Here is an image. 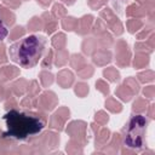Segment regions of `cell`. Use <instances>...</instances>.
I'll return each mask as SVG.
<instances>
[{"mask_svg": "<svg viewBox=\"0 0 155 155\" xmlns=\"http://www.w3.org/2000/svg\"><path fill=\"white\" fill-rule=\"evenodd\" d=\"M7 34H8V29H7L5 22L1 18V15H0V41H2L7 36Z\"/></svg>", "mask_w": 155, "mask_h": 155, "instance_id": "cell-4", "label": "cell"}, {"mask_svg": "<svg viewBox=\"0 0 155 155\" xmlns=\"http://www.w3.org/2000/svg\"><path fill=\"white\" fill-rule=\"evenodd\" d=\"M5 131L2 133L4 138L25 142L39 136L45 128V120L39 114L33 111L11 109L4 115Z\"/></svg>", "mask_w": 155, "mask_h": 155, "instance_id": "cell-1", "label": "cell"}, {"mask_svg": "<svg viewBox=\"0 0 155 155\" xmlns=\"http://www.w3.org/2000/svg\"><path fill=\"white\" fill-rule=\"evenodd\" d=\"M47 39L39 34L27 35L8 47L10 59L22 68H34L46 52Z\"/></svg>", "mask_w": 155, "mask_h": 155, "instance_id": "cell-2", "label": "cell"}, {"mask_svg": "<svg viewBox=\"0 0 155 155\" xmlns=\"http://www.w3.org/2000/svg\"><path fill=\"white\" fill-rule=\"evenodd\" d=\"M149 117L143 114H133L122 128V144L132 150L145 148Z\"/></svg>", "mask_w": 155, "mask_h": 155, "instance_id": "cell-3", "label": "cell"}]
</instances>
